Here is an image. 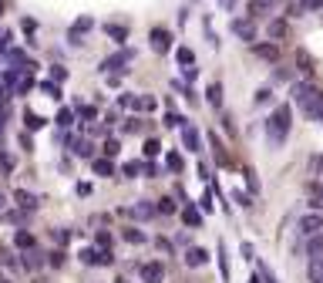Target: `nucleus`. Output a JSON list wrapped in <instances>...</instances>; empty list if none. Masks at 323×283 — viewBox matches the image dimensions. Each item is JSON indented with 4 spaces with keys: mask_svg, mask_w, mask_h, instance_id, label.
Instances as JSON below:
<instances>
[{
    "mask_svg": "<svg viewBox=\"0 0 323 283\" xmlns=\"http://www.w3.org/2000/svg\"><path fill=\"white\" fill-rule=\"evenodd\" d=\"M293 101L310 121H323V91L310 81H296L293 84Z\"/></svg>",
    "mask_w": 323,
    "mask_h": 283,
    "instance_id": "f257e3e1",
    "label": "nucleus"
},
{
    "mask_svg": "<svg viewBox=\"0 0 323 283\" xmlns=\"http://www.w3.org/2000/svg\"><path fill=\"white\" fill-rule=\"evenodd\" d=\"M266 142L273 148H280L283 142H286V135H290V128H293V112H290V105H276L273 112H269V118H266Z\"/></svg>",
    "mask_w": 323,
    "mask_h": 283,
    "instance_id": "f03ea898",
    "label": "nucleus"
},
{
    "mask_svg": "<svg viewBox=\"0 0 323 283\" xmlns=\"http://www.w3.org/2000/svg\"><path fill=\"white\" fill-rule=\"evenodd\" d=\"M81 263H84V267H111L114 256H111V250H95V246H88V250H81Z\"/></svg>",
    "mask_w": 323,
    "mask_h": 283,
    "instance_id": "7ed1b4c3",
    "label": "nucleus"
},
{
    "mask_svg": "<svg viewBox=\"0 0 323 283\" xmlns=\"http://www.w3.org/2000/svg\"><path fill=\"white\" fill-rule=\"evenodd\" d=\"M131 57H135V51H131V48H125V51H118V54H111V57H105V61H101V71H125V64H128V61H131Z\"/></svg>",
    "mask_w": 323,
    "mask_h": 283,
    "instance_id": "20e7f679",
    "label": "nucleus"
},
{
    "mask_svg": "<svg viewBox=\"0 0 323 283\" xmlns=\"http://www.w3.org/2000/svg\"><path fill=\"white\" fill-rule=\"evenodd\" d=\"M229 31H233L239 40H256V20H249V17H236L233 24H229Z\"/></svg>",
    "mask_w": 323,
    "mask_h": 283,
    "instance_id": "39448f33",
    "label": "nucleus"
},
{
    "mask_svg": "<svg viewBox=\"0 0 323 283\" xmlns=\"http://www.w3.org/2000/svg\"><path fill=\"white\" fill-rule=\"evenodd\" d=\"M299 233L307 236V240H310V236H316V233H323V216H320V212H307V216L299 219Z\"/></svg>",
    "mask_w": 323,
    "mask_h": 283,
    "instance_id": "423d86ee",
    "label": "nucleus"
},
{
    "mask_svg": "<svg viewBox=\"0 0 323 283\" xmlns=\"http://www.w3.org/2000/svg\"><path fill=\"white\" fill-rule=\"evenodd\" d=\"M91 27H95V17H78L71 24V31H67V40H71V44H81V37H84Z\"/></svg>",
    "mask_w": 323,
    "mask_h": 283,
    "instance_id": "0eeeda50",
    "label": "nucleus"
},
{
    "mask_svg": "<svg viewBox=\"0 0 323 283\" xmlns=\"http://www.w3.org/2000/svg\"><path fill=\"white\" fill-rule=\"evenodd\" d=\"M142 280H145V283H161V280H165V267H161L158 259L142 263Z\"/></svg>",
    "mask_w": 323,
    "mask_h": 283,
    "instance_id": "6e6552de",
    "label": "nucleus"
},
{
    "mask_svg": "<svg viewBox=\"0 0 323 283\" xmlns=\"http://www.w3.org/2000/svg\"><path fill=\"white\" fill-rule=\"evenodd\" d=\"M152 48L158 51V54H165V51L172 48V34L165 31V27H155L152 31Z\"/></svg>",
    "mask_w": 323,
    "mask_h": 283,
    "instance_id": "1a4fd4ad",
    "label": "nucleus"
},
{
    "mask_svg": "<svg viewBox=\"0 0 323 283\" xmlns=\"http://www.w3.org/2000/svg\"><path fill=\"white\" fill-rule=\"evenodd\" d=\"M14 202H17V206H20L24 212L37 209V195H34V192H27V189H14Z\"/></svg>",
    "mask_w": 323,
    "mask_h": 283,
    "instance_id": "9d476101",
    "label": "nucleus"
},
{
    "mask_svg": "<svg viewBox=\"0 0 323 283\" xmlns=\"http://www.w3.org/2000/svg\"><path fill=\"white\" fill-rule=\"evenodd\" d=\"M182 223H186L189 229H199V226H202V212L195 209L192 202H186V206H182Z\"/></svg>",
    "mask_w": 323,
    "mask_h": 283,
    "instance_id": "9b49d317",
    "label": "nucleus"
},
{
    "mask_svg": "<svg viewBox=\"0 0 323 283\" xmlns=\"http://www.w3.org/2000/svg\"><path fill=\"white\" fill-rule=\"evenodd\" d=\"M252 51H256V57H263V61H280L276 40H269V44H252Z\"/></svg>",
    "mask_w": 323,
    "mask_h": 283,
    "instance_id": "f8f14e48",
    "label": "nucleus"
},
{
    "mask_svg": "<svg viewBox=\"0 0 323 283\" xmlns=\"http://www.w3.org/2000/svg\"><path fill=\"white\" fill-rule=\"evenodd\" d=\"M182 145H186L189 152H202V148H199V132H195L192 125H186V128H182Z\"/></svg>",
    "mask_w": 323,
    "mask_h": 283,
    "instance_id": "ddd939ff",
    "label": "nucleus"
},
{
    "mask_svg": "<svg viewBox=\"0 0 323 283\" xmlns=\"http://www.w3.org/2000/svg\"><path fill=\"white\" fill-rule=\"evenodd\" d=\"M186 263H189V267H205V263H209V253L199 250V246H192V250L186 253Z\"/></svg>",
    "mask_w": 323,
    "mask_h": 283,
    "instance_id": "4468645a",
    "label": "nucleus"
},
{
    "mask_svg": "<svg viewBox=\"0 0 323 283\" xmlns=\"http://www.w3.org/2000/svg\"><path fill=\"white\" fill-rule=\"evenodd\" d=\"M205 101H209L212 108H222V84H219V81H212L209 88H205Z\"/></svg>",
    "mask_w": 323,
    "mask_h": 283,
    "instance_id": "2eb2a0df",
    "label": "nucleus"
},
{
    "mask_svg": "<svg viewBox=\"0 0 323 283\" xmlns=\"http://www.w3.org/2000/svg\"><path fill=\"white\" fill-rule=\"evenodd\" d=\"M307 253H310V259H323V233L307 240Z\"/></svg>",
    "mask_w": 323,
    "mask_h": 283,
    "instance_id": "dca6fc26",
    "label": "nucleus"
},
{
    "mask_svg": "<svg viewBox=\"0 0 323 283\" xmlns=\"http://www.w3.org/2000/svg\"><path fill=\"white\" fill-rule=\"evenodd\" d=\"M131 216H135V219H152L155 216V212H158V209H155V206H152V202H135V206H131Z\"/></svg>",
    "mask_w": 323,
    "mask_h": 283,
    "instance_id": "f3484780",
    "label": "nucleus"
},
{
    "mask_svg": "<svg viewBox=\"0 0 323 283\" xmlns=\"http://www.w3.org/2000/svg\"><path fill=\"white\" fill-rule=\"evenodd\" d=\"M105 34L111 40H118V44H125V40H128V27L125 24H105Z\"/></svg>",
    "mask_w": 323,
    "mask_h": 283,
    "instance_id": "a211bd4d",
    "label": "nucleus"
},
{
    "mask_svg": "<svg viewBox=\"0 0 323 283\" xmlns=\"http://www.w3.org/2000/svg\"><path fill=\"white\" fill-rule=\"evenodd\" d=\"M91 169H95V176H114V165H111V159H91Z\"/></svg>",
    "mask_w": 323,
    "mask_h": 283,
    "instance_id": "6ab92c4d",
    "label": "nucleus"
},
{
    "mask_svg": "<svg viewBox=\"0 0 323 283\" xmlns=\"http://www.w3.org/2000/svg\"><path fill=\"white\" fill-rule=\"evenodd\" d=\"M269 10H276V7H269V4H263V0H249V20H259V17H266Z\"/></svg>",
    "mask_w": 323,
    "mask_h": 283,
    "instance_id": "aec40b11",
    "label": "nucleus"
},
{
    "mask_svg": "<svg viewBox=\"0 0 323 283\" xmlns=\"http://www.w3.org/2000/svg\"><path fill=\"white\" fill-rule=\"evenodd\" d=\"M74 145V155H81V159H95V145H91L88 138H78V142H71Z\"/></svg>",
    "mask_w": 323,
    "mask_h": 283,
    "instance_id": "412c9836",
    "label": "nucleus"
},
{
    "mask_svg": "<svg viewBox=\"0 0 323 283\" xmlns=\"http://www.w3.org/2000/svg\"><path fill=\"white\" fill-rule=\"evenodd\" d=\"M14 246L17 250H34V236L27 233V229H17L14 233Z\"/></svg>",
    "mask_w": 323,
    "mask_h": 283,
    "instance_id": "4be33fe9",
    "label": "nucleus"
},
{
    "mask_svg": "<svg viewBox=\"0 0 323 283\" xmlns=\"http://www.w3.org/2000/svg\"><path fill=\"white\" fill-rule=\"evenodd\" d=\"M307 273H310V283H323V259H310Z\"/></svg>",
    "mask_w": 323,
    "mask_h": 283,
    "instance_id": "5701e85b",
    "label": "nucleus"
},
{
    "mask_svg": "<svg viewBox=\"0 0 323 283\" xmlns=\"http://www.w3.org/2000/svg\"><path fill=\"white\" fill-rule=\"evenodd\" d=\"M121 240H128V243H135V246H138V243H145V240H148V236H145V233H142V229L128 226V229H121Z\"/></svg>",
    "mask_w": 323,
    "mask_h": 283,
    "instance_id": "b1692460",
    "label": "nucleus"
},
{
    "mask_svg": "<svg viewBox=\"0 0 323 283\" xmlns=\"http://www.w3.org/2000/svg\"><path fill=\"white\" fill-rule=\"evenodd\" d=\"M20 267H27V270H37V267H44V259H40L34 250H27V253H24V259H20Z\"/></svg>",
    "mask_w": 323,
    "mask_h": 283,
    "instance_id": "393cba45",
    "label": "nucleus"
},
{
    "mask_svg": "<svg viewBox=\"0 0 323 283\" xmlns=\"http://www.w3.org/2000/svg\"><path fill=\"white\" fill-rule=\"evenodd\" d=\"M161 125H165V128H186L189 121H186V118H182V115L169 112V115H165V121H161Z\"/></svg>",
    "mask_w": 323,
    "mask_h": 283,
    "instance_id": "a878e982",
    "label": "nucleus"
},
{
    "mask_svg": "<svg viewBox=\"0 0 323 283\" xmlns=\"http://www.w3.org/2000/svg\"><path fill=\"white\" fill-rule=\"evenodd\" d=\"M296 68H299V71H313V57H310L307 54V51H296Z\"/></svg>",
    "mask_w": 323,
    "mask_h": 283,
    "instance_id": "bb28decb",
    "label": "nucleus"
},
{
    "mask_svg": "<svg viewBox=\"0 0 323 283\" xmlns=\"http://www.w3.org/2000/svg\"><path fill=\"white\" fill-rule=\"evenodd\" d=\"M269 37H273V40L286 37V20H273V24H269Z\"/></svg>",
    "mask_w": 323,
    "mask_h": 283,
    "instance_id": "cd10ccee",
    "label": "nucleus"
},
{
    "mask_svg": "<svg viewBox=\"0 0 323 283\" xmlns=\"http://www.w3.org/2000/svg\"><path fill=\"white\" fill-rule=\"evenodd\" d=\"M24 125L31 132H37V128H44V118H40V115H34V112H24Z\"/></svg>",
    "mask_w": 323,
    "mask_h": 283,
    "instance_id": "c85d7f7f",
    "label": "nucleus"
},
{
    "mask_svg": "<svg viewBox=\"0 0 323 283\" xmlns=\"http://www.w3.org/2000/svg\"><path fill=\"white\" fill-rule=\"evenodd\" d=\"M121 172H125V179H135L138 172H145V165H142V162H125V165H121Z\"/></svg>",
    "mask_w": 323,
    "mask_h": 283,
    "instance_id": "c756f323",
    "label": "nucleus"
},
{
    "mask_svg": "<svg viewBox=\"0 0 323 283\" xmlns=\"http://www.w3.org/2000/svg\"><path fill=\"white\" fill-rule=\"evenodd\" d=\"M57 125H61V128H71L74 125V112L71 108H61V112H57Z\"/></svg>",
    "mask_w": 323,
    "mask_h": 283,
    "instance_id": "7c9ffc66",
    "label": "nucleus"
},
{
    "mask_svg": "<svg viewBox=\"0 0 323 283\" xmlns=\"http://www.w3.org/2000/svg\"><path fill=\"white\" fill-rule=\"evenodd\" d=\"M40 91H44V95H51L54 101L61 98V88H57V81H40Z\"/></svg>",
    "mask_w": 323,
    "mask_h": 283,
    "instance_id": "2f4dec72",
    "label": "nucleus"
},
{
    "mask_svg": "<svg viewBox=\"0 0 323 283\" xmlns=\"http://www.w3.org/2000/svg\"><path fill=\"white\" fill-rule=\"evenodd\" d=\"M135 108H138V112H152V108H155V98H152V95L135 98Z\"/></svg>",
    "mask_w": 323,
    "mask_h": 283,
    "instance_id": "473e14b6",
    "label": "nucleus"
},
{
    "mask_svg": "<svg viewBox=\"0 0 323 283\" xmlns=\"http://www.w3.org/2000/svg\"><path fill=\"white\" fill-rule=\"evenodd\" d=\"M101 152H105V159H114V155L121 152V145H118V142H114V138H108V142H105V148H101Z\"/></svg>",
    "mask_w": 323,
    "mask_h": 283,
    "instance_id": "72a5a7b5",
    "label": "nucleus"
},
{
    "mask_svg": "<svg viewBox=\"0 0 323 283\" xmlns=\"http://www.w3.org/2000/svg\"><path fill=\"white\" fill-rule=\"evenodd\" d=\"M161 152V145H158V138H148L145 142V159H155V155Z\"/></svg>",
    "mask_w": 323,
    "mask_h": 283,
    "instance_id": "f704fd0d",
    "label": "nucleus"
},
{
    "mask_svg": "<svg viewBox=\"0 0 323 283\" xmlns=\"http://www.w3.org/2000/svg\"><path fill=\"white\" fill-rule=\"evenodd\" d=\"M155 209H158L161 216H172V212H175V202H172V199H158V206H155Z\"/></svg>",
    "mask_w": 323,
    "mask_h": 283,
    "instance_id": "c9c22d12",
    "label": "nucleus"
},
{
    "mask_svg": "<svg viewBox=\"0 0 323 283\" xmlns=\"http://www.w3.org/2000/svg\"><path fill=\"white\" fill-rule=\"evenodd\" d=\"M165 162H169V169H172V172H182V169H186V162H182V155H175V152H172Z\"/></svg>",
    "mask_w": 323,
    "mask_h": 283,
    "instance_id": "e433bc0d",
    "label": "nucleus"
},
{
    "mask_svg": "<svg viewBox=\"0 0 323 283\" xmlns=\"http://www.w3.org/2000/svg\"><path fill=\"white\" fill-rule=\"evenodd\" d=\"M219 270H222V280H229V259H226V246H219Z\"/></svg>",
    "mask_w": 323,
    "mask_h": 283,
    "instance_id": "4c0bfd02",
    "label": "nucleus"
},
{
    "mask_svg": "<svg viewBox=\"0 0 323 283\" xmlns=\"http://www.w3.org/2000/svg\"><path fill=\"white\" fill-rule=\"evenodd\" d=\"M0 172H14V159H10L4 148H0Z\"/></svg>",
    "mask_w": 323,
    "mask_h": 283,
    "instance_id": "58836bf2",
    "label": "nucleus"
},
{
    "mask_svg": "<svg viewBox=\"0 0 323 283\" xmlns=\"http://www.w3.org/2000/svg\"><path fill=\"white\" fill-rule=\"evenodd\" d=\"M175 57H178V61H182L186 68H192V51H189V48H178V51H175Z\"/></svg>",
    "mask_w": 323,
    "mask_h": 283,
    "instance_id": "ea45409f",
    "label": "nucleus"
},
{
    "mask_svg": "<svg viewBox=\"0 0 323 283\" xmlns=\"http://www.w3.org/2000/svg\"><path fill=\"white\" fill-rule=\"evenodd\" d=\"M95 108H91V105H78V118H84V121H91V118H95Z\"/></svg>",
    "mask_w": 323,
    "mask_h": 283,
    "instance_id": "a19ab883",
    "label": "nucleus"
},
{
    "mask_svg": "<svg viewBox=\"0 0 323 283\" xmlns=\"http://www.w3.org/2000/svg\"><path fill=\"white\" fill-rule=\"evenodd\" d=\"M48 263H51V267H64V253H61V250H54Z\"/></svg>",
    "mask_w": 323,
    "mask_h": 283,
    "instance_id": "79ce46f5",
    "label": "nucleus"
},
{
    "mask_svg": "<svg viewBox=\"0 0 323 283\" xmlns=\"http://www.w3.org/2000/svg\"><path fill=\"white\" fill-rule=\"evenodd\" d=\"M51 78H54V81H64V78H67V71H64L61 64H54V68H51Z\"/></svg>",
    "mask_w": 323,
    "mask_h": 283,
    "instance_id": "37998d69",
    "label": "nucleus"
},
{
    "mask_svg": "<svg viewBox=\"0 0 323 283\" xmlns=\"http://www.w3.org/2000/svg\"><path fill=\"white\" fill-rule=\"evenodd\" d=\"M98 246H101V250H111V236H108V233H98Z\"/></svg>",
    "mask_w": 323,
    "mask_h": 283,
    "instance_id": "c03bdc74",
    "label": "nucleus"
},
{
    "mask_svg": "<svg viewBox=\"0 0 323 283\" xmlns=\"http://www.w3.org/2000/svg\"><path fill=\"white\" fill-rule=\"evenodd\" d=\"M246 186H249V189H252V192H259V179H256V176H252V172H246Z\"/></svg>",
    "mask_w": 323,
    "mask_h": 283,
    "instance_id": "a18cd8bd",
    "label": "nucleus"
},
{
    "mask_svg": "<svg viewBox=\"0 0 323 283\" xmlns=\"http://www.w3.org/2000/svg\"><path fill=\"white\" fill-rule=\"evenodd\" d=\"M269 101V88H263V91H256V105H266Z\"/></svg>",
    "mask_w": 323,
    "mask_h": 283,
    "instance_id": "49530a36",
    "label": "nucleus"
},
{
    "mask_svg": "<svg viewBox=\"0 0 323 283\" xmlns=\"http://www.w3.org/2000/svg\"><path fill=\"white\" fill-rule=\"evenodd\" d=\"M51 236H54L57 243H67V240H71V233H64V229H57V233H51Z\"/></svg>",
    "mask_w": 323,
    "mask_h": 283,
    "instance_id": "de8ad7c7",
    "label": "nucleus"
},
{
    "mask_svg": "<svg viewBox=\"0 0 323 283\" xmlns=\"http://www.w3.org/2000/svg\"><path fill=\"white\" fill-rule=\"evenodd\" d=\"M219 4H222V7H233V4H236V0H219Z\"/></svg>",
    "mask_w": 323,
    "mask_h": 283,
    "instance_id": "09e8293b",
    "label": "nucleus"
},
{
    "mask_svg": "<svg viewBox=\"0 0 323 283\" xmlns=\"http://www.w3.org/2000/svg\"><path fill=\"white\" fill-rule=\"evenodd\" d=\"M263 4H269V7H280V0H263Z\"/></svg>",
    "mask_w": 323,
    "mask_h": 283,
    "instance_id": "8fccbe9b",
    "label": "nucleus"
},
{
    "mask_svg": "<svg viewBox=\"0 0 323 283\" xmlns=\"http://www.w3.org/2000/svg\"><path fill=\"white\" fill-rule=\"evenodd\" d=\"M249 283H263V280H259V276H256V273H252V276H249Z\"/></svg>",
    "mask_w": 323,
    "mask_h": 283,
    "instance_id": "3c124183",
    "label": "nucleus"
},
{
    "mask_svg": "<svg viewBox=\"0 0 323 283\" xmlns=\"http://www.w3.org/2000/svg\"><path fill=\"white\" fill-rule=\"evenodd\" d=\"M0 206H7V199H4V192H0Z\"/></svg>",
    "mask_w": 323,
    "mask_h": 283,
    "instance_id": "603ef678",
    "label": "nucleus"
},
{
    "mask_svg": "<svg viewBox=\"0 0 323 283\" xmlns=\"http://www.w3.org/2000/svg\"><path fill=\"white\" fill-rule=\"evenodd\" d=\"M0 17H4V0H0Z\"/></svg>",
    "mask_w": 323,
    "mask_h": 283,
    "instance_id": "864d4df0",
    "label": "nucleus"
},
{
    "mask_svg": "<svg viewBox=\"0 0 323 283\" xmlns=\"http://www.w3.org/2000/svg\"><path fill=\"white\" fill-rule=\"evenodd\" d=\"M0 283H7V280H0Z\"/></svg>",
    "mask_w": 323,
    "mask_h": 283,
    "instance_id": "5fc2aeb1",
    "label": "nucleus"
}]
</instances>
